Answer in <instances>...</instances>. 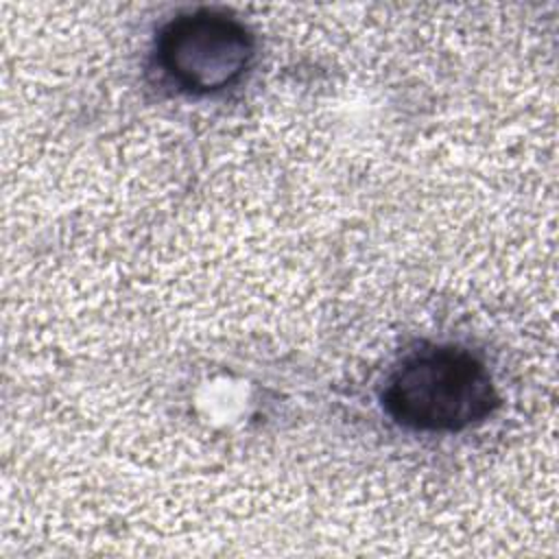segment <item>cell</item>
<instances>
[{"label": "cell", "instance_id": "1", "mask_svg": "<svg viewBox=\"0 0 559 559\" xmlns=\"http://www.w3.org/2000/svg\"><path fill=\"white\" fill-rule=\"evenodd\" d=\"M500 404L487 367L465 349H419L402 360L382 391L386 415L415 432L448 435L485 421Z\"/></svg>", "mask_w": 559, "mask_h": 559}, {"label": "cell", "instance_id": "2", "mask_svg": "<svg viewBox=\"0 0 559 559\" xmlns=\"http://www.w3.org/2000/svg\"><path fill=\"white\" fill-rule=\"evenodd\" d=\"M166 79L188 94H214L236 85L251 68L255 39L218 9H194L166 22L155 41Z\"/></svg>", "mask_w": 559, "mask_h": 559}]
</instances>
